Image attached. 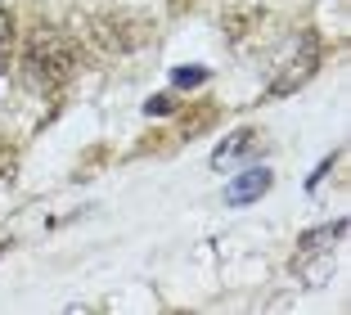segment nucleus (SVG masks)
<instances>
[{"label": "nucleus", "instance_id": "nucleus-1", "mask_svg": "<svg viewBox=\"0 0 351 315\" xmlns=\"http://www.w3.org/2000/svg\"><path fill=\"white\" fill-rule=\"evenodd\" d=\"M23 72L36 91H59L77 72V45L54 27H36L23 45Z\"/></svg>", "mask_w": 351, "mask_h": 315}, {"label": "nucleus", "instance_id": "nucleus-2", "mask_svg": "<svg viewBox=\"0 0 351 315\" xmlns=\"http://www.w3.org/2000/svg\"><path fill=\"white\" fill-rule=\"evenodd\" d=\"M342 234H347V221H333V225H324V230L302 234L298 257H293V270H298L306 284H324V279L333 275V266H338V244H342Z\"/></svg>", "mask_w": 351, "mask_h": 315}, {"label": "nucleus", "instance_id": "nucleus-3", "mask_svg": "<svg viewBox=\"0 0 351 315\" xmlns=\"http://www.w3.org/2000/svg\"><path fill=\"white\" fill-rule=\"evenodd\" d=\"M315 63H320V36L315 32H298L289 41V54L279 63L275 82H270V95H293L298 86H306L315 77Z\"/></svg>", "mask_w": 351, "mask_h": 315}, {"label": "nucleus", "instance_id": "nucleus-4", "mask_svg": "<svg viewBox=\"0 0 351 315\" xmlns=\"http://www.w3.org/2000/svg\"><path fill=\"white\" fill-rule=\"evenodd\" d=\"M270 189V172L266 167H257V172H243L239 180H230V189H226V203H234V207H243V203H257L261 194Z\"/></svg>", "mask_w": 351, "mask_h": 315}, {"label": "nucleus", "instance_id": "nucleus-5", "mask_svg": "<svg viewBox=\"0 0 351 315\" xmlns=\"http://www.w3.org/2000/svg\"><path fill=\"white\" fill-rule=\"evenodd\" d=\"M252 149H257V131H234L217 153H212V167H217V172H226L234 158H248Z\"/></svg>", "mask_w": 351, "mask_h": 315}, {"label": "nucleus", "instance_id": "nucleus-6", "mask_svg": "<svg viewBox=\"0 0 351 315\" xmlns=\"http://www.w3.org/2000/svg\"><path fill=\"white\" fill-rule=\"evenodd\" d=\"M14 45H19V32H14V14L0 5V77L10 72L14 63Z\"/></svg>", "mask_w": 351, "mask_h": 315}, {"label": "nucleus", "instance_id": "nucleus-7", "mask_svg": "<svg viewBox=\"0 0 351 315\" xmlns=\"http://www.w3.org/2000/svg\"><path fill=\"white\" fill-rule=\"evenodd\" d=\"M207 82V68H185V72H176V86H198Z\"/></svg>", "mask_w": 351, "mask_h": 315}, {"label": "nucleus", "instance_id": "nucleus-8", "mask_svg": "<svg viewBox=\"0 0 351 315\" xmlns=\"http://www.w3.org/2000/svg\"><path fill=\"white\" fill-rule=\"evenodd\" d=\"M171 108H176L171 95H154V100H149V113H171Z\"/></svg>", "mask_w": 351, "mask_h": 315}]
</instances>
